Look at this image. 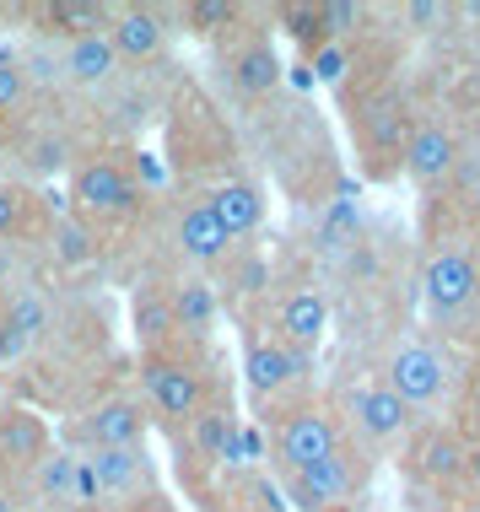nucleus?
Listing matches in <instances>:
<instances>
[{
	"label": "nucleus",
	"instance_id": "obj_2",
	"mask_svg": "<svg viewBox=\"0 0 480 512\" xmlns=\"http://www.w3.org/2000/svg\"><path fill=\"white\" fill-rule=\"evenodd\" d=\"M141 378H146L152 405L168 415V421H195V415L205 410V389H200V372L195 367L168 362V356H146Z\"/></svg>",
	"mask_w": 480,
	"mask_h": 512
},
{
	"label": "nucleus",
	"instance_id": "obj_26",
	"mask_svg": "<svg viewBox=\"0 0 480 512\" xmlns=\"http://www.w3.org/2000/svg\"><path fill=\"white\" fill-rule=\"evenodd\" d=\"M0 324H11L27 345H33V340L49 329V308H44V302H38L33 292H17V297H11V313L0 318Z\"/></svg>",
	"mask_w": 480,
	"mask_h": 512
},
{
	"label": "nucleus",
	"instance_id": "obj_15",
	"mask_svg": "<svg viewBox=\"0 0 480 512\" xmlns=\"http://www.w3.org/2000/svg\"><path fill=\"white\" fill-rule=\"evenodd\" d=\"M346 491H351V464H346V453H329L324 464L297 469V475H292V496H297V507H308V512L329 507L335 496H346Z\"/></svg>",
	"mask_w": 480,
	"mask_h": 512
},
{
	"label": "nucleus",
	"instance_id": "obj_33",
	"mask_svg": "<svg viewBox=\"0 0 480 512\" xmlns=\"http://www.w3.org/2000/svg\"><path fill=\"white\" fill-rule=\"evenodd\" d=\"M346 49L340 44H324V49H313V71H319V81H340L346 76Z\"/></svg>",
	"mask_w": 480,
	"mask_h": 512
},
{
	"label": "nucleus",
	"instance_id": "obj_5",
	"mask_svg": "<svg viewBox=\"0 0 480 512\" xmlns=\"http://www.w3.org/2000/svg\"><path fill=\"white\" fill-rule=\"evenodd\" d=\"M108 44H114L119 65L125 60H157L168 44V17L157 6H119L108 22Z\"/></svg>",
	"mask_w": 480,
	"mask_h": 512
},
{
	"label": "nucleus",
	"instance_id": "obj_38",
	"mask_svg": "<svg viewBox=\"0 0 480 512\" xmlns=\"http://www.w3.org/2000/svg\"><path fill=\"white\" fill-rule=\"evenodd\" d=\"M464 475H470L475 491H480V448H464Z\"/></svg>",
	"mask_w": 480,
	"mask_h": 512
},
{
	"label": "nucleus",
	"instance_id": "obj_11",
	"mask_svg": "<svg viewBox=\"0 0 480 512\" xmlns=\"http://www.w3.org/2000/svg\"><path fill=\"white\" fill-rule=\"evenodd\" d=\"M173 238H178V248H184L195 265H216V259L232 248V238L222 227H216V216L205 211V200H195V205H184L178 211V227H173Z\"/></svg>",
	"mask_w": 480,
	"mask_h": 512
},
{
	"label": "nucleus",
	"instance_id": "obj_3",
	"mask_svg": "<svg viewBox=\"0 0 480 512\" xmlns=\"http://www.w3.org/2000/svg\"><path fill=\"white\" fill-rule=\"evenodd\" d=\"M389 394H400L405 405H432L437 394L448 389V362L432 351V345H400L389 356Z\"/></svg>",
	"mask_w": 480,
	"mask_h": 512
},
{
	"label": "nucleus",
	"instance_id": "obj_28",
	"mask_svg": "<svg viewBox=\"0 0 480 512\" xmlns=\"http://www.w3.org/2000/svg\"><path fill=\"white\" fill-rule=\"evenodd\" d=\"M243 11L232 6V0H195V6H184V22L189 33H222V27H232Z\"/></svg>",
	"mask_w": 480,
	"mask_h": 512
},
{
	"label": "nucleus",
	"instance_id": "obj_12",
	"mask_svg": "<svg viewBox=\"0 0 480 512\" xmlns=\"http://www.w3.org/2000/svg\"><path fill=\"white\" fill-rule=\"evenodd\" d=\"M329 329V302L319 292H292L281 302V345L292 351H313Z\"/></svg>",
	"mask_w": 480,
	"mask_h": 512
},
{
	"label": "nucleus",
	"instance_id": "obj_41",
	"mask_svg": "<svg viewBox=\"0 0 480 512\" xmlns=\"http://www.w3.org/2000/svg\"><path fill=\"white\" fill-rule=\"evenodd\" d=\"M475 211H480V189H475Z\"/></svg>",
	"mask_w": 480,
	"mask_h": 512
},
{
	"label": "nucleus",
	"instance_id": "obj_39",
	"mask_svg": "<svg viewBox=\"0 0 480 512\" xmlns=\"http://www.w3.org/2000/svg\"><path fill=\"white\" fill-rule=\"evenodd\" d=\"M0 512H17V502H11V491H0Z\"/></svg>",
	"mask_w": 480,
	"mask_h": 512
},
{
	"label": "nucleus",
	"instance_id": "obj_7",
	"mask_svg": "<svg viewBox=\"0 0 480 512\" xmlns=\"http://www.w3.org/2000/svg\"><path fill=\"white\" fill-rule=\"evenodd\" d=\"M329 453H340V437H335V421H329V415H319V410L286 415V426H281V459L292 464V475H297V469L324 464Z\"/></svg>",
	"mask_w": 480,
	"mask_h": 512
},
{
	"label": "nucleus",
	"instance_id": "obj_19",
	"mask_svg": "<svg viewBox=\"0 0 480 512\" xmlns=\"http://www.w3.org/2000/svg\"><path fill=\"white\" fill-rule=\"evenodd\" d=\"M130 324H135V340L141 345H157L173 335V302H168V292H157V286H141V292H135V302H130Z\"/></svg>",
	"mask_w": 480,
	"mask_h": 512
},
{
	"label": "nucleus",
	"instance_id": "obj_8",
	"mask_svg": "<svg viewBox=\"0 0 480 512\" xmlns=\"http://www.w3.org/2000/svg\"><path fill=\"white\" fill-rule=\"evenodd\" d=\"M454 162H459V146H454V135H448L443 124H421V130H410V141H405V173L416 178L421 189L448 184Z\"/></svg>",
	"mask_w": 480,
	"mask_h": 512
},
{
	"label": "nucleus",
	"instance_id": "obj_40",
	"mask_svg": "<svg viewBox=\"0 0 480 512\" xmlns=\"http://www.w3.org/2000/svg\"><path fill=\"white\" fill-rule=\"evenodd\" d=\"M459 512H480V502H475V507H459Z\"/></svg>",
	"mask_w": 480,
	"mask_h": 512
},
{
	"label": "nucleus",
	"instance_id": "obj_6",
	"mask_svg": "<svg viewBox=\"0 0 480 512\" xmlns=\"http://www.w3.org/2000/svg\"><path fill=\"white\" fill-rule=\"evenodd\" d=\"M76 437L92 442V448H141L146 442V410L135 405V399H108V405L81 415Z\"/></svg>",
	"mask_w": 480,
	"mask_h": 512
},
{
	"label": "nucleus",
	"instance_id": "obj_25",
	"mask_svg": "<svg viewBox=\"0 0 480 512\" xmlns=\"http://www.w3.org/2000/svg\"><path fill=\"white\" fill-rule=\"evenodd\" d=\"M54 254L65 259V265H87L92 259V227L81 216H65L54 221Z\"/></svg>",
	"mask_w": 480,
	"mask_h": 512
},
{
	"label": "nucleus",
	"instance_id": "obj_35",
	"mask_svg": "<svg viewBox=\"0 0 480 512\" xmlns=\"http://www.w3.org/2000/svg\"><path fill=\"white\" fill-rule=\"evenodd\" d=\"M17 227H22V195L0 189V232H17Z\"/></svg>",
	"mask_w": 480,
	"mask_h": 512
},
{
	"label": "nucleus",
	"instance_id": "obj_24",
	"mask_svg": "<svg viewBox=\"0 0 480 512\" xmlns=\"http://www.w3.org/2000/svg\"><path fill=\"white\" fill-rule=\"evenodd\" d=\"M71 480H76V459L71 453H44V459L33 464V486L44 491V496H71Z\"/></svg>",
	"mask_w": 480,
	"mask_h": 512
},
{
	"label": "nucleus",
	"instance_id": "obj_29",
	"mask_svg": "<svg viewBox=\"0 0 480 512\" xmlns=\"http://www.w3.org/2000/svg\"><path fill=\"white\" fill-rule=\"evenodd\" d=\"M367 17V6H351V0H319V27H324V38H346L356 33Z\"/></svg>",
	"mask_w": 480,
	"mask_h": 512
},
{
	"label": "nucleus",
	"instance_id": "obj_42",
	"mask_svg": "<svg viewBox=\"0 0 480 512\" xmlns=\"http://www.w3.org/2000/svg\"><path fill=\"white\" fill-rule=\"evenodd\" d=\"M0 410H6V405H0Z\"/></svg>",
	"mask_w": 480,
	"mask_h": 512
},
{
	"label": "nucleus",
	"instance_id": "obj_21",
	"mask_svg": "<svg viewBox=\"0 0 480 512\" xmlns=\"http://www.w3.org/2000/svg\"><path fill=\"white\" fill-rule=\"evenodd\" d=\"M189 437H195V448L205 453V459H243L238 426H232L227 410H200L195 421H189Z\"/></svg>",
	"mask_w": 480,
	"mask_h": 512
},
{
	"label": "nucleus",
	"instance_id": "obj_27",
	"mask_svg": "<svg viewBox=\"0 0 480 512\" xmlns=\"http://www.w3.org/2000/svg\"><path fill=\"white\" fill-rule=\"evenodd\" d=\"M362 130H367V141L373 146H400V130H405V114H400V103H373L362 114Z\"/></svg>",
	"mask_w": 480,
	"mask_h": 512
},
{
	"label": "nucleus",
	"instance_id": "obj_10",
	"mask_svg": "<svg viewBox=\"0 0 480 512\" xmlns=\"http://www.w3.org/2000/svg\"><path fill=\"white\" fill-rule=\"evenodd\" d=\"M49 453V426L33 410H0V464H38Z\"/></svg>",
	"mask_w": 480,
	"mask_h": 512
},
{
	"label": "nucleus",
	"instance_id": "obj_4",
	"mask_svg": "<svg viewBox=\"0 0 480 512\" xmlns=\"http://www.w3.org/2000/svg\"><path fill=\"white\" fill-rule=\"evenodd\" d=\"M480 275L470 265V254H459V248H443V254H432L427 275H421V292H427V308L437 318H454L459 308H470Z\"/></svg>",
	"mask_w": 480,
	"mask_h": 512
},
{
	"label": "nucleus",
	"instance_id": "obj_16",
	"mask_svg": "<svg viewBox=\"0 0 480 512\" xmlns=\"http://www.w3.org/2000/svg\"><path fill=\"white\" fill-rule=\"evenodd\" d=\"M205 211L216 216V227L227 232V238H249L259 227V216H265V200H259L254 184H222L211 200H205Z\"/></svg>",
	"mask_w": 480,
	"mask_h": 512
},
{
	"label": "nucleus",
	"instance_id": "obj_17",
	"mask_svg": "<svg viewBox=\"0 0 480 512\" xmlns=\"http://www.w3.org/2000/svg\"><path fill=\"white\" fill-rule=\"evenodd\" d=\"M243 372H249L254 394H281L292 378V351L281 340H249V356H243Z\"/></svg>",
	"mask_w": 480,
	"mask_h": 512
},
{
	"label": "nucleus",
	"instance_id": "obj_31",
	"mask_svg": "<svg viewBox=\"0 0 480 512\" xmlns=\"http://www.w3.org/2000/svg\"><path fill=\"white\" fill-rule=\"evenodd\" d=\"M27 98V71H22V54H0V114L22 108Z\"/></svg>",
	"mask_w": 480,
	"mask_h": 512
},
{
	"label": "nucleus",
	"instance_id": "obj_34",
	"mask_svg": "<svg viewBox=\"0 0 480 512\" xmlns=\"http://www.w3.org/2000/svg\"><path fill=\"white\" fill-rule=\"evenodd\" d=\"M405 22H410V27H437V22H448V6H432V0H416V6H405Z\"/></svg>",
	"mask_w": 480,
	"mask_h": 512
},
{
	"label": "nucleus",
	"instance_id": "obj_22",
	"mask_svg": "<svg viewBox=\"0 0 480 512\" xmlns=\"http://www.w3.org/2000/svg\"><path fill=\"white\" fill-rule=\"evenodd\" d=\"M416 464H421V475H427V480H443V486H448V480L464 475V448L448 432H427L416 442Z\"/></svg>",
	"mask_w": 480,
	"mask_h": 512
},
{
	"label": "nucleus",
	"instance_id": "obj_20",
	"mask_svg": "<svg viewBox=\"0 0 480 512\" xmlns=\"http://www.w3.org/2000/svg\"><path fill=\"white\" fill-rule=\"evenodd\" d=\"M232 81H238V92H249V98H259V92H270L281 81V60L270 44H243L238 54H232Z\"/></svg>",
	"mask_w": 480,
	"mask_h": 512
},
{
	"label": "nucleus",
	"instance_id": "obj_18",
	"mask_svg": "<svg viewBox=\"0 0 480 512\" xmlns=\"http://www.w3.org/2000/svg\"><path fill=\"white\" fill-rule=\"evenodd\" d=\"M119 6H103V0H54L44 6V22L65 38H87V33H108Z\"/></svg>",
	"mask_w": 480,
	"mask_h": 512
},
{
	"label": "nucleus",
	"instance_id": "obj_30",
	"mask_svg": "<svg viewBox=\"0 0 480 512\" xmlns=\"http://www.w3.org/2000/svg\"><path fill=\"white\" fill-rule=\"evenodd\" d=\"M281 22H286V33L297 38L308 54L313 49H324V27H319V6H286L281 11Z\"/></svg>",
	"mask_w": 480,
	"mask_h": 512
},
{
	"label": "nucleus",
	"instance_id": "obj_23",
	"mask_svg": "<svg viewBox=\"0 0 480 512\" xmlns=\"http://www.w3.org/2000/svg\"><path fill=\"white\" fill-rule=\"evenodd\" d=\"M168 302H173V324L178 329H189V335H211L216 297H211V286H205V281H184Z\"/></svg>",
	"mask_w": 480,
	"mask_h": 512
},
{
	"label": "nucleus",
	"instance_id": "obj_32",
	"mask_svg": "<svg viewBox=\"0 0 480 512\" xmlns=\"http://www.w3.org/2000/svg\"><path fill=\"white\" fill-rule=\"evenodd\" d=\"M27 162H33L38 173L65 168V162H71V141H65V135H44V141H33V146H27Z\"/></svg>",
	"mask_w": 480,
	"mask_h": 512
},
{
	"label": "nucleus",
	"instance_id": "obj_36",
	"mask_svg": "<svg viewBox=\"0 0 480 512\" xmlns=\"http://www.w3.org/2000/svg\"><path fill=\"white\" fill-rule=\"evenodd\" d=\"M22 351H27V340L11 324H0V362H11V356H22Z\"/></svg>",
	"mask_w": 480,
	"mask_h": 512
},
{
	"label": "nucleus",
	"instance_id": "obj_1",
	"mask_svg": "<svg viewBox=\"0 0 480 512\" xmlns=\"http://www.w3.org/2000/svg\"><path fill=\"white\" fill-rule=\"evenodd\" d=\"M71 200H76V211L81 221L87 216H130L135 205H141V195H135V184L125 178V168H114V162H103V157H92V162H81V168L71 173Z\"/></svg>",
	"mask_w": 480,
	"mask_h": 512
},
{
	"label": "nucleus",
	"instance_id": "obj_37",
	"mask_svg": "<svg viewBox=\"0 0 480 512\" xmlns=\"http://www.w3.org/2000/svg\"><path fill=\"white\" fill-rule=\"evenodd\" d=\"M265 265H259V259H249V265H243V292H259V286H265Z\"/></svg>",
	"mask_w": 480,
	"mask_h": 512
},
{
	"label": "nucleus",
	"instance_id": "obj_13",
	"mask_svg": "<svg viewBox=\"0 0 480 512\" xmlns=\"http://www.w3.org/2000/svg\"><path fill=\"white\" fill-rule=\"evenodd\" d=\"M92 469V480H98V491H141L146 486V448H92L87 459H81Z\"/></svg>",
	"mask_w": 480,
	"mask_h": 512
},
{
	"label": "nucleus",
	"instance_id": "obj_9",
	"mask_svg": "<svg viewBox=\"0 0 480 512\" xmlns=\"http://www.w3.org/2000/svg\"><path fill=\"white\" fill-rule=\"evenodd\" d=\"M119 71V54L108 44V33H87V38H71L60 54V76H71L76 87H108Z\"/></svg>",
	"mask_w": 480,
	"mask_h": 512
},
{
	"label": "nucleus",
	"instance_id": "obj_14",
	"mask_svg": "<svg viewBox=\"0 0 480 512\" xmlns=\"http://www.w3.org/2000/svg\"><path fill=\"white\" fill-rule=\"evenodd\" d=\"M351 415H356V426H362L373 442H389V437H400L405 432V421H410V405L400 394H389L378 383V389H362V394H351Z\"/></svg>",
	"mask_w": 480,
	"mask_h": 512
}]
</instances>
